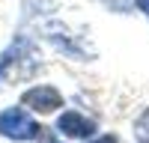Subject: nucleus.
Wrapping results in <instances>:
<instances>
[{
  "label": "nucleus",
  "instance_id": "6",
  "mask_svg": "<svg viewBox=\"0 0 149 143\" xmlns=\"http://www.w3.org/2000/svg\"><path fill=\"white\" fill-rule=\"evenodd\" d=\"M134 143H149V107H143L134 119Z\"/></svg>",
  "mask_w": 149,
  "mask_h": 143
},
{
  "label": "nucleus",
  "instance_id": "8",
  "mask_svg": "<svg viewBox=\"0 0 149 143\" xmlns=\"http://www.w3.org/2000/svg\"><path fill=\"white\" fill-rule=\"evenodd\" d=\"M90 143H119V137L116 134H93Z\"/></svg>",
  "mask_w": 149,
  "mask_h": 143
},
{
  "label": "nucleus",
  "instance_id": "5",
  "mask_svg": "<svg viewBox=\"0 0 149 143\" xmlns=\"http://www.w3.org/2000/svg\"><path fill=\"white\" fill-rule=\"evenodd\" d=\"M45 39L51 42L60 54H66V57H72V60H90V57H93L66 27H48V30H45Z\"/></svg>",
  "mask_w": 149,
  "mask_h": 143
},
{
  "label": "nucleus",
  "instance_id": "7",
  "mask_svg": "<svg viewBox=\"0 0 149 143\" xmlns=\"http://www.w3.org/2000/svg\"><path fill=\"white\" fill-rule=\"evenodd\" d=\"M102 6L107 12H116V15H131V12H137L134 0H102Z\"/></svg>",
  "mask_w": 149,
  "mask_h": 143
},
{
  "label": "nucleus",
  "instance_id": "2",
  "mask_svg": "<svg viewBox=\"0 0 149 143\" xmlns=\"http://www.w3.org/2000/svg\"><path fill=\"white\" fill-rule=\"evenodd\" d=\"M63 92L51 83H36V87H27L21 95V104L27 107V110L39 113V116H48V113H57L60 107H63Z\"/></svg>",
  "mask_w": 149,
  "mask_h": 143
},
{
  "label": "nucleus",
  "instance_id": "10",
  "mask_svg": "<svg viewBox=\"0 0 149 143\" xmlns=\"http://www.w3.org/2000/svg\"><path fill=\"white\" fill-rule=\"evenodd\" d=\"M48 143H63V137H51V140H48Z\"/></svg>",
  "mask_w": 149,
  "mask_h": 143
},
{
  "label": "nucleus",
  "instance_id": "3",
  "mask_svg": "<svg viewBox=\"0 0 149 143\" xmlns=\"http://www.w3.org/2000/svg\"><path fill=\"white\" fill-rule=\"evenodd\" d=\"M54 131L66 140H90L98 131V122L93 116L81 113V110H63L54 119Z\"/></svg>",
  "mask_w": 149,
  "mask_h": 143
},
{
  "label": "nucleus",
  "instance_id": "1",
  "mask_svg": "<svg viewBox=\"0 0 149 143\" xmlns=\"http://www.w3.org/2000/svg\"><path fill=\"white\" fill-rule=\"evenodd\" d=\"M0 137L12 143H30L42 137V125L33 116V110H27L24 104H12L0 110Z\"/></svg>",
  "mask_w": 149,
  "mask_h": 143
},
{
  "label": "nucleus",
  "instance_id": "9",
  "mask_svg": "<svg viewBox=\"0 0 149 143\" xmlns=\"http://www.w3.org/2000/svg\"><path fill=\"white\" fill-rule=\"evenodd\" d=\"M134 6H137V12L149 21V0H134Z\"/></svg>",
  "mask_w": 149,
  "mask_h": 143
},
{
  "label": "nucleus",
  "instance_id": "4",
  "mask_svg": "<svg viewBox=\"0 0 149 143\" xmlns=\"http://www.w3.org/2000/svg\"><path fill=\"white\" fill-rule=\"evenodd\" d=\"M30 51H33V42H30L24 33H18L15 39L0 51V87H3V81L9 78V72H18V69H21L24 57H27Z\"/></svg>",
  "mask_w": 149,
  "mask_h": 143
}]
</instances>
